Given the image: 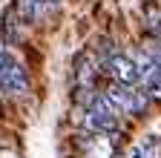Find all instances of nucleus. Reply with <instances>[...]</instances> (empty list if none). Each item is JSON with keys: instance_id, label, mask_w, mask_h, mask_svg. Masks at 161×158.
<instances>
[{"instance_id": "obj_1", "label": "nucleus", "mask_w": 161, "mask_h": 158, "mask_svg": "<svg viewBox=\"0 0 161 158\" xmlns=\"http://www.w3.org/2000/svg\"><path fill=\"white\" fill-rule=\"evenodd\" d=\"M107 101L118 109V112H124V115H141L147 109V104H150V95L147 92H141V89H135V86H127V84H118L115 81V86H109L107 92Z\"/></svg>"}, {"instance_id": "obj_2", "label": "nucleus", "mask_w": 161, "mask_h": 158, "mask_svg": "<svg viewBox=\"0 0 161 158\" xmlns=\"http://www.w3.org/2000/svg\"><path fill=\"white\" fill-rule=\"evenodd\" d=\"M115 124H118V109L107 101V95L92 98V104L86 109V129L98 132V135H107L115 129Z\"/></svg>"}, {"instance_id": "obj_3", "label": "nucleus", "mask_w": 161, "mask_h": 158, "mask_svg": "<svg viewBox=\"0 0 161 158\" xmlns=\"http://www.w3.org/2000/svg\"><path fill=\"white\" fill-rule=\"evenodd\" d=\"M107 72L115 78L118 84H127V86H138L141 84L132 57H127V55H112V57H107Z\"/></svg>"}, {"instance_id": "obj_4", "label": "nucleus", "mask_w": 161, "mask_h": 158, "mask_svg": "<svg viewBox=\"0 0 161 158\" xmlns=\"http://www.w3.org/2000/svg\"><path fill=\"white\" fill-rule=\"evenodd\" d=\"M132 63H135V69H138V78H141V84H144V89L161 75V63L155 61L153 52H147V49H138V52L132 55Z\"/></svg>"}, {"instance_id": "obj_5", "label": "nucleus", "mask_w": 161, "mask_h": 158, "mask_svg": "<svg viewBox=\"0 0 161 158\" xmlns=\"http://www.w3.org/2000/svg\"><path fill=\"white\" fill-rule=\"evenodd\" d=\"M14 9H17V14L23 17L26 23H37L40 17L49 12L43 0H17V6H14Z\"/></svg>"}, {"instance_id": "obj_6", "label": "nucleus", "mask_w": 161, "mask_h": 158, "mask_svg": "<svg viewBox=\"0 0 161 158\" xmlns=\"http://www.w3.org/2000/svg\"><path fill=\"white\" fill-rule=\"evenodd\" d=\"M92 66H95L92 57H89V55H80V61H78V84H80V86H89V84H92V75H95Z\"/></svg>"}, {"instance_id": "obj_7", "label": "nucleus", "mask_w": 161, "mask_h": 158, "mask_svg": "<svg viewBox=\"0 0 161 158\" xmlns=\"http://www.w3.org/2000/svg\"><path fill=\"white\" fill-rule=\"evenodd\" d=\"M147 20H150V32L158 37V35H161V12L150 6V9H147Z\"/></svg>"}, {"instance_id": "obj_8", "label": "nucleus", "mask_w": 161, "mask_h": 158, "mask_svg": "<svg viewBox=\"0 0 161 158\" xmlns=\"http://www.w3.org/2000/svg\"><path fill=\"white\" fill-rule=\"evenodd\" d=\"M144 92H147V95L153 98V101H161V75L155 78V81H153V84H150V86H147Z\"/></svg>"}, {"instance_id": "obj_9", "label": "nucleus", "mask_w": 161, "mask_h": 158, "mask_svg": "<svg viewBox=\"0 0 161 158\" xmlns=\"http://www.w3.org/2000/svg\"><path fill=\"white\" fill-rule=\"evenodd\" d=\"M147 52H153V57H155V61L161 63V35L155 37V41H153L150 46H147Z\"/></svg>"}, {"instance_id": "obj_10", "label": "nucleus", "mask_w": 161, "mask_h": 158, "mask_svg": "<svg viewBox=\"0 0 161 158\" xmlns=\"http://www.w3.org/2000/svg\"><path fill=\"white\" fill-rule=\"evenodd\" d=\"M43 3H46V9H58V6H60V0H43Z\"/></svg>"}, {"instance_id": "obj_11", "label": "nucleus", "mask_w": 161, "mask_h": 158, "mask_svg": "<svg viewBox=\"0 0 161 158\" xmlns=\"http://www.w3.org/2000/svg\"><path fill=\"white\" fill-rule=\"evenodd\" d=\"M0 158H17V155H12V152H0Z\"/></svg>"}]
</instances>
